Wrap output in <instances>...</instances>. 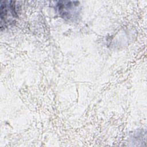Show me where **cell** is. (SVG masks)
I'll use <instances>...</instances> for the list:
<instances>
[{
    "label": "cell",
    "instance_id": "1",
    "mask_svg": "<svg viewBox=\"0 0 147 147\" xmlns=\"http://www.w3.org/2000/svg\"><path fill=\"white\" fill-rule=\"evenodd\" d=\"M80 3L78 1H59L56 9L59 16L65 20H74L79 14Z\"/></svg>",
    "mask_w": 147,
    "mask_h": 147
},
{
    "label": "cell",
    "instance_id": "2",
    "mask_svg": "<svg viewBox=\"0 0 147 147\" xmlns=\"http://www.w3.org/2000/svg\"><path fill=\"white\" fill-rule=\"evenodd\" d=\"M15 2L13 1H2L1 2V28L6 27L13 24L17 18Z\"/></svg>",
    "mask_w": 147,
    "mask_h": 147
}]
</instances>
